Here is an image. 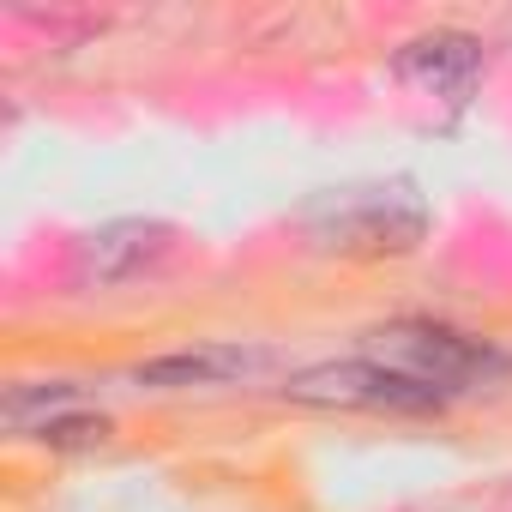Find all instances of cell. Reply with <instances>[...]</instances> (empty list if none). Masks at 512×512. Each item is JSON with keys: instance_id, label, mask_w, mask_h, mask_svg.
I'll use <instances>...</instances> for the list:
<instances>
[{"instance_id": "obj_3", "label": "cell", "mask_w": 512, "mask_h": 512, "mask_svg": "<svg viewBox=\"0 0 512 512\" xmlns=\"http://www.w3.org/2000/svg\"><path fill=\"white\" fill-rule=\"evenodd\" d=\"M428 229V211L410 187H380V193H344L314 211L320 247L338 253H410Z\"/></svg>"}, {"instance_id": "obj_5", "label": "cell", "mask_w": 512, "mask_h": 512, "mask_svg": "<svg viewBox=\"0 0 512 512\" xmlns=\"http://www.w3.org/2000/svg\"><path fill=\"white\" fill-rule=\"evenodd\" d=\"M163 247H169L163 223H109V229H97L85 241V260H91V272L103 284H115V278H133L139 266H151Z\"/></svg>"}, {"instance_id": "obj_2", "label": "cell", "mask_w": 512, "mask_h": 512, "mask_svg": "<svg viewBox=\"0 0 512 512\" xmlns=\"http://www.w3.org/2000/svg\"><path fill=\"white\" fill-rule=\"evenodd\" d=\"M284 398L308 404V410H392V416H422V410L446 404V392H434V386H422V380H410L374 356L302 368V374H290Z\"/></svg>"}, {"instance_id": "obj_6", "label": "cell", "mask_w": 512, "mask_h": 512, "mask_svg": "<svg viewBox=\"0 0 512 512\" xmlns=\"http://www.w3.org/2000/svg\"><path fill=\"white\" fill-rule=\"evenodd\" d=\"M247 356L241 350H175L139 368V386H205V380H229L241 374Z\"/></svg>"}, {"instance_id": "obj_4", "label": "cell", "mask_w": 512, "mask_h": 512, "mask_svg": "<svg viewBox=\"0 0 512 512\" xmlns=\"http://www.w3.org/2000/svg\"><path fill=\"white\" fill-rule=\"evenodd\" d=\"M398 73H404L410 85L434 91V97H464V91L476 85V73H482V49H476L470 37H458V31H440V37L410 43V49L398 55Z\"/></svg>"}, {"instance_id": "obj_7", "label": "cell", "mask_w": 512, "mask_h": 512, "mask_svg": "<svg viewBox=\"0 0 512 512\" xmlns=\"http://www.w3.org/2000/svg\"><path fill=\"white\" fill-rule=\"evenodd\" d=\"M37 440L55 446V452H85V446H103L109 440V422L103 416H49L37 428Z\"/></svg>"}, {"instance_id": "obj_1", "label": "cell", "mask_w": 512, "mask_h": 512, "mask_svg": "<svg viewBox=\"0 0 512 512\" xmlns=\"http://www.w3.org/2000/svg\"><path fill=\"white\" fill-rule=\"evenodd\" d=\"M374 362L434 386V392H458V386H488L506 374V356L464 338V332H446V326H428V320H398V326H380L368 338Z\"/></svg>"}]
</instances>
